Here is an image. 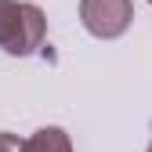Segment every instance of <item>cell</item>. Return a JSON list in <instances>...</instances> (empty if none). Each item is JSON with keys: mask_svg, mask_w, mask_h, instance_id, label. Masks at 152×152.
<instances>
[{"mask_svg": "<svg viewBox=\"0 0 152 152\" xmlns=\"http://www.w3.org/2000/svg\"><path fill=\"white\" fill-rule=\"evenodd\" d=\"M47 18L36 4H18V0H0V51L26 58L44 47Z\"/></svg>", "mask_w": 152, "mask_h": 152, "instance_id": "6da1fadb", "label": "cell"}, {"mask_svg": "<svg viewBox=\"0 0 152 152\" xmlns=\"http://www.w3.org/2000/svg\"><path fill=\"white\" fill-rule=\"evenodd\" d=\"M148 152H152V141H148Z\"/></svg>", "mask_w": 152, "mask_h": 152, "instance_id": "5b68a950", "label": "cell"}, {"mask_svg": "<svg viewBox=\"0 0 152 152\" xmlns=\"http://www.w3.org/2000/svg\"><path fill=\"white\" fill-rule=\"evenodd\" d=\"M18 148H22V138L11 130H0V152H18Z\"/></svg>", "mask_w": 152, "mask_h": 152, "instance_id": "277c9868", "label": "cell"}, {"mask_svg": "<svg viewBox=\"0 0 152 152\" xmlns=\"http://www.w3.org/2000/svg\"><path fill=\"white\" fill-rule=\"evenodd\" d=\"M148 4H152V0H148Z\"/></svg>", "mask_w": 152, "mask_h": 152, "instance_id": "8992f818", "label": "cell"}, {"mask_svg": "<svg viewBox=\"0 0 152 152\" xmlns=\"http://www.w3.org/2000/svg\"><path fill=\"white\" fill-rule=\"evenodd\" d=\"M18 152H72V141L62 127H40L33 138H22Z\"/></svg>", "mask_w": 152, "mask_h": 152, "instance_id": "3957f363", "label": "cell"}, {"mask_svg": "<svg viewBox=\"0 0 152 152\" xmlns=\"http://www.w3.org/2000/svg\"><path fill=\"white\" fill-rule=\"evenodd\" d=\"M134 22V0H80V26L98 40H116Z\"/></svg>", "mask_w": 152, "mask_h": 152, "instance_id": "7a4b0ae2", "label": "cell"}]
</instances>
